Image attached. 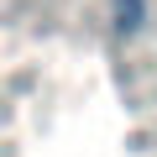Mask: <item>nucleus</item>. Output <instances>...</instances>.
Returning <instances> with one entry per match:
<instances>
[{"instance_id":"f257e3e1","label":"nucleus","mask_w":157,"mask_h":157,"mask_svg":"<svg viewBox=\"0 0 157 157\" xmlns=\"http://www.w3.org/2000/svg\"><path fill=\"white\" fill-rule=\"evenodd\" d=\"M141 16H147L141 0H115V26H121V32H136V26H141Z\"/></svg>"}]
</instances>
